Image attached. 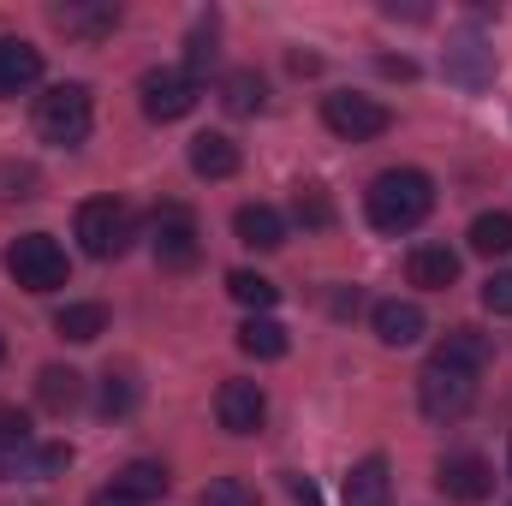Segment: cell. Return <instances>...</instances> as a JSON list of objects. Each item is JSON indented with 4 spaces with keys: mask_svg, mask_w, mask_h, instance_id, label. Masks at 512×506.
Segmentation results:
<instances>
[{
    "mask_svg": "<svg viewBox=\"0 0 512 506\" xmlns=\"http://www.w3.org/2000/svg\"><path fill=\"white\" fill-rule=\"evenodd\" d=\"M429 209H435V185L417 167H387L364 191V215H370L376 233H411V227L429 221Z\"/></svg>",
    "mask_w": 512,
    "mask_h": 506,
    "instance_id": "cell-1",
    "label": "cell"
},
{
    "mask_svg": "<svg viewBox=\"0 0 512 506\" xmlns=\"http://www.w3.org/2000/svg\"><path fill=\"white\" fill-rule=\"evenodd\" d=\"M36 137L42 143H54V149H78L84 137H90V120H96V108H90V90L84 84H54V90H42L36 96Z\"/></svg>",
    "mask_w": 512,
    "mask_h": 506,
    "instance_id": "cell-2",
    "label": "cell"
},
{
    "mask_svg": "<svg viewBox=\"0 0 512 506\" xmlns=\"http://www.w3.org/2000/svg\"><path fill=\"white\" fill-rule=\"evenodd\" d=\"M137 239V215H131L120 197H90L78 209V245L90 256H126V245Z\"/></svg>",
    "mask_w": 512,
    "mask_h": 506,
    "instance_id": "cell-3",
    "label": "cell"
},
{
    "mask_svg": "<svg viewBox=\"0 0 512 506\" xmlns=\"http://www.w3.org/2000/svg\"><path fill=\"white\" fill-rule=\"evenodd\" d=\"M149 251L161 268H191L197 256H203V233H197V215L185 209V203H161L155 215H149Z\"/></svg>",
    "mask_w": 512,
    "mask_h": 506,
    "instance_id": "cell-4",
    "label": "cell"
},
{
    "mask_svg": "<svg viewBox=\"0 0 512 506\" xmlns=\"http://www.w3.org/2000/svg\"><path fill=\"white\" fill-rule=\"evenodd\" d=\"M6 274L24 292H54V286H66V251L48 233H24L6 245Z\"/></svg>",
    "mask_w": 512,
    "mask_h": 506,
    "instance_id": "cell-5",
    "label": "cell"
},
{
    "mask_svg": "<svg viewBox=\"0 0 512 506\" xmlns=\"http://www.w3.org/2000/svg\"><path fill=\"white\" fill-rule=\"evenodd\" d=\"M417 405H423V417H435V423H459V417L477 405V376H465V370L429 358L423 376H417Z\"/></svg>",
    "mask_w": 512,
    "mask_h": 506,
    "instance_id": "cell-6",
    "label": "cell"
},
{
    "mask_svg": "<svg viewBox=\"0 0 512 506\" xmlns=\"http://www.w3.org/2000/svg\"><path fill=\"white\" fill-rule=\"evenodd\" d=\"M322 120H328L334 137H346V143H370V137H382L393 126V114H387L376 96H352V90L322 96Z\"/></svg>",
    "mask_w": 512,
    "mask_h": 506,
    "instance_id": "cell-7",
    "label": "cell"
},
{
    "mask_svg": "<svg viewBox=\"0 0 512 506\" xmlns=\"http://www.w3.org/2000/svg\"><path fill=\"white\" fill-rule=\"evenodd\" d=\"M137 96H143V114L167 126V120H185L197 108V78L185 66H155V72H143Z\"/></svg>",
    "mask_w": 512,
    "mask_h": 506,
    "instance_id": "cell-8",
    "label": "cell"
},
{
    "mask_svg": "<svg viewBox=\"0 0 512 506\" xmlns=\"http://www.w3.org/2000/svg\"><path fill=\"white\" fill-rule=\"evenodd\" d=\"M441 72H447V84H459V90H483V84H495V48H489L477 30H465V36L447 42Z\"/></svg>",
    "mask_w": 512,
    "mask_h": 506,
    "instance_id": "cell-9",
    "label": "cell"
},
{
    "mask_svg": "<svg viewBox=\"0 0 512 506\" xmlns=\"http://www.w3.org/2000/svg\"><path fill=\"white\" fill-rule=\"evenodd\" d=\"M215 417H221L227 435H256L262 417H268V399H262L256 381H221V393H215Z\"/></svg>",
    "mask_w": 512,
    "mask_h": 506,
    "instance_id": "cell-10",
    "label": "cell"
},
{
    "mask_svg": "<svg viewBox=\"0 0 512 506\" xmlns=\"http://www.w3.org/2000/svg\"><path fill=\"white\" fill-rule=\"evenodd\" d=\"M72 465V447H60V441H48V447H12V453H0V477L6 483H42V477H60Z\"/></svg>",
    "mask_w": 512,
    "mask_h": 506,
    "instance_id": "cell-11",
    "label": "cell"
},
{
    "mask_svg": "<svg viewBox=\"0 0 512 506\" xmlns=\"http://www.w3.org/2000/svg\"><path fill=\"white\" fill-rule=\"evenodd\" d=\"M441 489H447V501H489L495 495V471H489V459H477V453H453V459H441V477H435Z\"/></svg>",
    "mask_w": 512,
    "mask_h": 506,
    "instance_id": "cell-12",
    "label": "cell"
},
{
    "mask_svg": "<svg viewBox=\"0 0 512 506\" xmlns=\"http://www.w3.org/2000/svg\"><path fill=\"white\" fill-rule=\"evenodd\" d=\"M370 322H376V340L382 346H417L423 328H429L423 322V304H411V298H382Z\"/></svg>",
    "mask_w": 512,
    "mask_h": 506,
    "instance_id": "cell-13",
    "label": "cell"
},
{
    "mask_svg": "<svg viewBox=\"0 0 512 506\" xmlns=\"http://www.w3.org/2000/svg\"><path fill=\"white\" fill-rule=\"evenodd\" d=\"M36 78H42V48H30L18 36H0V102L6 96H24Z\"/></svg>",
    "mask_w": 512,
    "mask_h": 506,
    "instance_id": "cell-14",
    "label": "cell"
},
{
    "mask_svg": "<svg viewBox=\"0 0 512 506\" xmlns=\"http://www.w3.org/2000/svg\"><path fill=\"white\" fill-rule=\"evenodd\" d=\"M405 280L423 286V292H447V286L459 280V251H447V245H417V251L405 256Z\"/></svg>",
    "mask_w": 512,
    "mask_h": 506,
    "instance_id": "cell-15",
    "label": "cell"
},
{
    "mask_svg": "<svg viewBox=\"0 0 512 506\" xmlns=\"http://www.w3.org/2000/svg\"><path fill=\"white\" fill-rule=\"evenodd\" d=\"M346 506H393V477H387L382 453H370L346 471Z\"/></svg>",
    "mask_w": 512,
    "mask_h": 506,
    "instance_id": "cell-16",
    "label": "cell"
},
{
    "mask_svg": "<svg viewBox=\"0 0 512 506\" xmlns=\"http://www.w3.org/2000/svg\"><path fill=\"white\" fill-rule=\"evenodd\" d=\"M233 233H239V245H251V251H280V245H286V221H280V209H268V203H245V209L233 215Z\"/></svg>",
    "mask_w": 512,
    "mask_h": 506,
    "instance_id": "cell-17",
    "label": "cell"
},
{
    "mask_svg": "<svg viewBox=\"0 0 512 506\" xmlns=\"http://www.w3.org/2000/svg\"><path fill=\"white\" fill-rule=\"evenodd\" d=\"M191 167L203 179H233L239 173V143L227 131H203V137H191Z\"/></svg>",
    "mask_w": 512,
    "mask_h": 506,
    "instance_id": "cell-18",
    "label": "cell"
},
{
    "mask_svg": "<svg viewBox=\"0 0 512 506\" xmlns=\"http://www.w3.org/2000/svg\"><path fill=\"white\" fill-rule=\"evenodd\" d=\"M489 358H495V346H489V334H477V328H453V334L435 346V364H453V370H465V376H477Z\"/></svg>",
    "mask_w": 512,
    "mask_h": 506,
    "instance_id": "cell-19",
    "label": "cell"
},
{
    "mask_svg": "<svg viewBox=\"0 0 512 506\" xmlns=\"http://www.w3.org/2000/svg\"><path fill=\"white\" fill-rule=\"evenodd\" d=\"M36 399H42L54 417H66V411L84 399V376H78V370H66V364H48V370L36 376Z\"/></svg>",
    "mask_w": 512,
    "mask_h": 506,
    "instance_id": "cell-20",
    "label": "cell"
},
{
    "mask_svg": "<svg viewBox=\"0 0 512 506\" xmlns=\"http://www.w3.org/2000/svg\"><path fill=\"white\" fill-rule=\"evenodd\" d=\"M114 489L126 495V501H161L167 495V471L155 465V459H131V465H120V477H114Z\"/></svg>",
    "mask_w": 512,
    "mask_h": 506,
    "instance_id": "cell-21",
    "label": "cell"
},
{
    "mask_svg": "<svg viewBox=\"0 0 512 506\" xmlns=\"http://www.w3.org/2000/svg\"><path fill=\"white\" fill-rule=\"evenodd\" d=\"M54 334H66L72 346H90V340L108 334V310H102V304H66V310L54 316Z\"/></svg>",
    "mask_w": 512,
    "mask_h": 506,
    "instance_id": "cell-22",
    "label": "cell"
},
{
    "mask_svg": "<svg viewBox=\"0 0 512 506\" xmlns=\"http://www.w3.org/2000/svg\"><path fill=\"white\" fill-rule=\"evenodd\" d=\"M54 24L60 30H72V36H108L114 24H120V6H54Z\"/></svg>",
    "mask_w": 512,
    "mask_h": 506,
    "instance_id": "cell-23",
    "label": "cell"
},
{
    "mask_svg": "<svg viewBox=\"0 0 512 506\" xmlns=\"http://www.w3.org/2000/svg\"><path fill=\"white\" fill-rule=\"evenodd\" d=\"M239 352H251V358H262V364L286 358V328H280L274 316H251V322L239 328Z\"/></svg>",
    "mask_w": 512,
    "mask_h": 506,
    "instance_id": "cell-24",
    "label": "cell"
},
{
    "mask_svg": "<svg viewBox=\"0 0 512 506\" xmlns=\"http://www.w3.org/2000/svg\"><path fill=\"white\" fill-rule=\"evenodd\" d=\"M471 251L477 256H507L512 251V215H501V209L477 215V221H471Z\"/></svg>",
    "mask_w": 512,
    "mask_h": 506,
    "instance_id": "cell-25",
    "label": "cell"
},
{
    "mask_svg": "<svg viewBox=\"0 0 512 506\" xmlns=\"http://www.w3.org/2000/svg\"><path fill=\"white\" fill-rule=\"evenodd\" d=\"M227 292H233L245 310H256V316H262V310H274V298H280V286H274V280H262L256 268H233V274H227Z\"/></svg>",
    "mask_w": 512,
    "mask_h": 506,
    "instance_id": "cell-26",
    "label": "cell"
},
{
    "mask_svg": "<svg viewBox=\"0 0 512 506\" xmlns=\"http://www.w3.org/2000/svg\"><path fill=\"white\" fill-rule=\"evenodd\" d=\"M131 405H137V381H131V370H108L102 387H96V411H102V417H126Z\"/></svg>",
    "mask_w": 512,
    "mask_h": 506,
    "instance_id": "cell-27",
    "label": "cell"
},
{
    "mask_svg": "<svg viewBox=\"0 0 512 506\" xmlns=\"http://www.w3.org/2000/svg\"><path fill=\"white\" fill-rule=\"evenodd\" d=\"M262 102H268V84L256 72H233L227 78V108L233 114H262Z\"/></svg>",
    "mask_w": 512,
    "mask_h": 506,
    "instance_id": "cell-28",
    "label": "cell"
},
{
    "mask_svg": "<svg viewBox=\"0 0 512 506\" xmlns=\"http://www.w3.org/2000/svg\"><path fill=\"white\" fill-rule=\"evenodd\" d=\"M197 506H256V489L245 477H215V483L197 495Z\"/></svg>",
    "mask_w": 512,
    "mask_h": 506,
    "instance_id": "cell-29",
    "label": "cell"
},
{
    "mask_svg": "<svg viewBox=\"0 0 512 506\" xmlns=\"http://www.w3.org/2000/svg\"><path fill=\"white\" fill-rule=\"evenodd\" d=\"M292 215H298V227H328V221H334V203H328L316 185H304V191L292 197Z\"/></svg>",
    "mask_w": 512,
    "mask_h": 506,
    "instance_id": "cell-30",
    "label": "cell"
},
{
    "mask_svg": "<svg viewBox=\"0 0 512 506\" xmlns=\"http://www.w3.org/2000/svg\"><path fill=\"white\" fill-rule=\"evenodd\" d=\"M209 66H215V18L197 24V30H191V48H185V72H191V78L209 72Z\"/></svg>",
    "mask_w": 512,
    "mask_h": 506,
    "instance_id": "cell-31",
    "label": "cell"
},
{
    "mask_svg": "<svg viewBox=\"0 0 512 506\" xmlns=\"http://www.w3.org/2000/svg\"><path fill=\"white\" fill-rule=\"evenodd\" d=\"M36 435H30V411H18V405H0V453H12V447H30Z\"/></svg>",
    "mask_w": 512,
    "mask_h": 506,
    "instance_id": "cell-32",
    "label": "cell"
},
{
    "mask_svg": "<svg viewBox=\"0 0 512 506\" xmlns=\"http://www.w3.org/2000/svg\"><path fill=\"white\" fill-rule=\"evenodd\" d=\"M483 304H489L495 316H512V274H489V280H483Z\"/></svg>",
    "mask_w": 512,
    "mask_h": 506,
    "instance_id": "cell-33",
    "label": "cell"
},
{
    "mask_svg": "<svg viewBox=\"0 0 512 506\" xmlns=\"http://www.w3.org/2000/svg\"><path fill=\"white\" fill-rule=\"evenodd\" d=\"M286 495H292V506H322V495H316L310 477H286Z\"/></svg>",
    "mask_w": 512,
    "mask_h": 506,
    "instance_id": "cell-34",
    "label": "cell"
},
{
    "mask_svg": "<svg viewBox=\"0 0 512 506\" xmlns=\"http://www.w3.org/2000/svg\"><path fill=\"white\" fill-rule=\"evenodd\" d=\"M90 506H137V501H126L120 489H102V495H90Z\"/></svg>",
    "mask_w": 512,
    "mask_h": 506,
    "instance_id": "cell-35",
    "label": "cell"
},
{
    "mask_svg": "<svg viewBox=\"0 0 512 506\" xmlns=\"http://www.w3.org/2000/svg\"><path fill=\"white\" fill-rule=\"evenodd\" d=\"M0 358H6V340H0Z\"/></svg>",
    "mask_w": 512,
    "mask_h": 506,
    "instance_id": "cell-36",
    "label": "cell"
},
{
    "mask_svg": "<svg viewBox=\"0 0 512 506\" xmlns=\"http://www.w3.org/2000/svg\"><path fill=\"white\" fill-rule=\"evenodd\" d=\"M507 477H512V459H507Z\"/></svg>",
    "mask_w": 512,
    "mask_h": 506,
    "instance_id": "cell-37",
    "label": "cell"
}]
</instances>
